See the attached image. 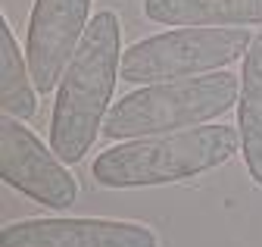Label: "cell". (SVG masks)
I'll return each instance as SVG.
<instances>
[{"instance_id":"6da1fadb","label":"cell","mask_w":262,"mask_h":247,"mask_svg":"<svg viewBox=\"0 0 262 247\" xmlns=\"http://www.w3.org/2000/svg\"><path fill=\"white\" fill-rule=\"evenodd\" d=\"M122 78V25L113 10H100L72 53L50 116V147L66 163H81L103 132L113 91Z\"/></svg>"},{"instance_id":"ba28073f","label":"cell","mask_w":262,"mask_h":247,"mask_svg":"<svg viewBox=\"0 0 262 247\" xmlns=\"http://www.w3.org/2000/svg\"><path fill=\"white\" fill-rule=\"evenodd\" d=\"M144 16L172 28H247L262 25V0H144Z\"/></svg>"},{"instance_id":"3957f363","label":"cell","mask_w":262,"mask_h":247,"mask_svg":"<svg viewBox=\"0 0 262 247\" xmlns=\"http://www.w3.org/2000/svg\"><path fill=\"white\" fill-rule=\"evenodd\" d=\"M237 97L241 75H231L225 69L193 78L144 85L113 104L103 122V135L113 141H135L196 129L237 107Z\"/></svg>"},{"instance_id":"8992f818","label":"cell","mask_w":262,"mask_h":247,"mask_svg":"<svg viewBox=\"0 0 262 247\" xmlns=\"http://www.w3.org/2000/svg\"><path fill=\"white\" fill-rule=\"evenodd\" d=\"M94 0H35L25 32V59L41 94L59 85L91 25Z\"/></svg>"},{"instance_id":"30bf717a","label":"cell","mask_w":262,"mask_h":247,"mask_svg":"<svg viewBox=\"0 0 262 247\" xmlns=\"http://www.w3.org/2000/svg\"><path fill=\"white\" fill-rule=\"evenodd\" d=\"M35 91L38 88H35V78H31L28 59L19 50L7 19H0V107H4L7 116H16L25 122L38 110Z\"/></svg>"},{"instance_id":"52a82bcc","label":"cell","mask_w":262,"mask_h":247,"mask_svg":"<svg viewBox=\"0 0 262 247\" xmlns=\"http://www.w3.org/2000/svg\"><path fill=\"white\" fill-rule=\"evenodd\" d=\"M0 247H159L153 229L122 219H22L0 232Z\"/></svg>"},{"instance_id":"5b68a950","label":"cell","mask_w":262,"mask_h":247,"mask_svg":"<svg viewBox=\"0 0 262 247\" xmlns=\"http://www.w3.org/2000/svg\"><path fill=\"white\" fill-rule=\"evenodd\" d=\"M0 178L50 210H69L78 197V181L66 163L16 116L0 122Z\"/></svg>"},{"instance_id":"277c9868","label":"cell","mask_w":262,"mask_h":247,"mask_svg":"<svg viewBox=\"0 0 262 247\" xmlns=\"http://www.w3.org/2000/svg\"><path fill=\"white\" fill-rule=\"evenodd\" d=\"M253 35L247 28H200L187 25L166 35H153L131 44L122 53V81L156 85L219 72L244 59Z\"/></svg>"},{"instance_id":"7a4b0ae2","label":"cell","mask_w":262,"mask_h":247,"mask_svg":"<svg viewBox=\"0 0 262 247\" xmlns=\"http://www.w3.org/2000/svg\"><path fill=\"white\" fill-rule=\"evenodd\" d=\"M237 126H196L184 132L135 138L103 150L94 160V181L103 188H153L196 178L225 166L237 153Z\"/></svg>"},{"instance_id":"9c48e42d","label":"cell","mask_w":262,"mask_h":247,"mask_svg":"<svg viewBox=\"0 0 262 247\" xmlns=\"http://www.w3.org/2000/svg\"><path fill=\"white\" fill-rule=\"evenodd\" d=\"M237 135L244 166L256 188H262V32L253 35L244 53L241 97H237Z\"/></svg>"}]
</instances>
